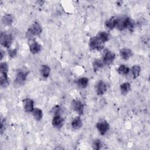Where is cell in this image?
Instances as JSON below:
<instances>
[{"label":"cell","mask_w":150,"mask_h":150,"mask_svg":"<svg viewBox=\"0 0 150 150\" xmlns=\"http://www.w3.org/2000/svg\"><path fill=\"white\" fill-rule=\"evenodd\" d=\"M42 29L41 26L38 22L33 23L29 27L26 32V37L29 39H32L35 36H38L41 34Z\"/></svg>","instance_id":"obj_1"},{"label":"cell","mask_w":150,"mask_h":150,"mask_svg":"<svg viewBox=\"0 0 150 150\" xmlns=\"http://www.w3.org/2000/svg\"><path fill=\"white\" fill-rule=\"evenodd\" d=\"M29 71L26 68L23 67L19 69L17 73V77L15 80V84L17 85L22 84L26 80Z\"/></svg>","instance_id":"obj_2"},{"label":"cell","mask_w":150,"mask_h":150,"mask_svg":"<svg viewBox=\"0 0 150 150\" xmlns=\"http://www.w3.org/2000/svg\"><path fill=\"white\" fill-rule=\"evenodd\" d=\"M89 47L92 50L100 51L103 49V43L97 37H92L89 41Z\"/></svg>","instance_id":"obj_3"},{"label":"cell","mask_w":150,"mask_h":150,"mask_svg":"<svg viewBox=\"0 0 150 150\" xmlns=\"http://www.w3.org/2000/svg\"><path fill=\"white\" fill-rule=\"evenodd\" d=\"M115 56L114 52L110 50H107L104 53L102 60L104 64L109 65L114 61Z\"/></svg>","instance_id":"obj_4"},{"label":"cell","mask_w":150,"mask_h":150,"mask_svg":"<svg viewBox=\"0 0 150 150\" xmlns=\"http://www.w3.org/2000/svg\"><path fill=\"white\" fill-rule=\"evenodd\" d=\"M97 129L102 135H104L109 129V124L107 121L102 120L97 123Z\"/></svg>","instance_id":"obj_5"},{"label":"cell","mask_w":150,"mask_h":150,"mask_svg":"<svg viewBox=\"0 0 150 150\" xmlns=\"http://www.w3.org/2000/svg\"><path fill=\"white\" fill-rule=\"evenodd\" d=\"M12 42V37L10 34H1V44L4 47L8 48L11 46Z\"/></svg>","instance_id":"obj_6"},{"label":"cell","mask_w":150,"mask_h":150,"mask_svg":"<svg viewBox=\"0 0 150 150\" xmlns=\"http://www.w3.org/2000/svg\"><path fill=\"white\" fill-rule=\"evenodd\" d=\"M23 107L25 111L28 113L32 112L34 108V101L31 99H25L23 101Z\"/></svg>","instance_id":"obj_7"},{"label":"cell","mask_w":150,"mask_h":150,"mask_svg":"<svg viewBox=\"0 0 150 150\" xmlns=\"http://www.w3.org/2000/svg\"><path fill=\"white\" fill-rule=\"evenodd\" d=\"M72 104V107L75 111H76L79 114H82L83 113L84 106L80 101L78 100H73Z\"/></svg>","instance_id":"obj_8"},{"label":"cell","mask_w":150,"mask_h":150,"mask_svg":"<svg viewBox=\"0 0 150 150\" xmlns=\"http://www.w3.org/2000/svg\"><path fill=\"white\" fill-rule=\"evenodd\" d=\"M96 92L99 95H102L107 91V85L106 83L102 80L99 81L96 85Z\"/></svg>","instance_id":"obj_9"},{"label":"cell","mask_w":150,"mask_h":150,"mask_svg":"<svg viewBox=\"0 0 150 150\" xmlns=\"http://www.w3.org/2000/svg\"><path fill=\"white\" fill-rule=\"evenodd\" d=\"M52 125L55 128H61L64 124V119L60 115H56L52 120Z\"/></svg>","instance_id":"obj_10"},{"label":"cell","mask_w":150,"mask_h":150,"mask_svg":"<svg viewBox=\"0 0 150 150\" xmlns=\"http://www.w3.org/2000/svg\"><path fill=\"white\" fill-rule=\"evenodd\" d=\"M120 55L123 59L127 60L133 56V52L129 48H123L120 51Z\"/></svg>","instance_id":"obj_11"},{"label":"cell","mask_w":150,"mask_h":150,"mask_svg":"<svg viewBox=\"0 0 150 150\" xmlns=\"http://www.w3.org/2000/svg\"><path fill=\"white\" fill-rule=\"evenodd\" d=\"M29 49L32 53L36 54L39 53L41 50V46L36 41H33L29 45Z\"/></svg>","instance_id":"obj_12"},{"label":"cell","mask_w":150,"mask_h":150,"mask_svg":"<svg viewBox=\"0 0 150 150\" xmlns=\"http://www.w3.org/2000/svg\"><path fill=\"white\" fill-rule=\"evenodd\" d=\"M117 19H118V18H117L115 17L110 18L106 22V24H105L106 26L109 29H113V28L116 27Z\"/></svg>","instance_id":"obj_13"},{"label":"cell","mask_w":150,"mask_h":150,"mask_svg":"<svg viewBox=\"0 0 150 150\" xmlns=\"http://www.w3.org/2000/svg\"><path fill=\"white\" fill-rule=\"evenodd\" d=\"M124 28L127 29L131 31L134 28V23L130 18H124Z\"/></svg>","instance_id":"obj_14"},{"label":"cell","mask_w":150,"mask_h":150,"mask_svg":"<svg viewBox=\"0 0 150 150\" xmlns=\"http://www.w3.org/2000/svg\"><path fill=\"white\" fill-rule=\"evenodd\" d=\"M103 44L106 42L108 41L110 38V35L107 32L102 31L98 33L97 35L96 36Z\"/></svg>","instance_id":"obj_15"},{"label":"cell","mask_w":150,"mask_h":150,"mask_svg":"<svg viewBox=\"0 0 150 150\" xmlns=\"http://www.w3.org/2000/svg\"><path fill=\"white\" fill-rule=\"evenodd\" d=\"M131 90V85L129 83L126 82L120 86L121 93L123 95H127Z\"/></svg>","instance_id":"obj_16"},{"label":"cell","mask_w":150,"mask_h":150,"mask_svg":"<svg viewBox=\"0 0 150 150\" xmlns=\"http://www.w3.org/2000/svg\"><path fill=\"white\" fill-rule=\"evenodd\" d=\"M71 125H72V127L74 129H80L82 126V122L81 118L79 117H77L75 118L73 120V121L72 122Z\"/></svg>","instance_id":"obj_17"},{"label":"cell","mask_w":150,"mask_h":150,"mask_svg":"<svg viewBox=\"0 0 150 150\" xmlns=\"http://www.w3.org/2000/svg\"><path fill=\"white\" fill-rule=\"evenodd\" d=\"M32 114L37 121H39L43 117V112L39 108H35L32 111Z\"/></svg>","instance_id":"obj_18"},{"label":"cell","mask_w":150,"mask_h":150,"mask_svg":"<svg viewBox=\"0 0 150 150\" xmlns=\"http://www.w3.org/2000/svg\"><path fill=\"white\" fill-rule=\"evenodd\" d=\"M40 72H41V75L44 77L47 78L49 76V74L50 72V69L48 65H42L40 69Z\"/></svg>","instance_id":"obj_19"},{"label":"cell","mask_w":150,"mask_h":150,"mask_svg":"<svg viewBox=\"0 0 150 150\" xmlns=\"http://www.w3.org/2000/svg\"><path fill=\"white\" fill-rule=\"evenodd\" d=\"M0 83L2 87H6L9 84V79L7 74H1L0 77Z\"/></svg>","instance_id":"obj_20"},{"label":"cell","mask_w":150,"mask_h":150,"mask_svg":"<svg viewBox=\"0 0 150 150\" xmlns=\"http://www.w3.org/2000/svg\"><path fill=\"white\" fill-rule=\"evenodd\" d=\"M141 68L138 65H134L131 68V73L134 79L137 78L140 74Z\"/></svg>","instance_id":"obj_21"},{"label":"cell","mask_w":150,"mask_h":150,"mask_svg":"<svg viewBox=\"0 0 150 150\" xmlns=\"http://www.w3.org/2000/svg\"><path fill=\"white\" fill-rule=\"evenodd\" d=\"M3 23L6 25H10L13 22V17L10 14H6L3 18Z\"/></svg>","instance_id":"obj_22"},{"label":"cell","mask_w":150,"mask_h":150,"mask_svg":"<svg viewBox=\"0 0 150 150\" xmlns=\"http://www.w3.org/2000/svg\"><path fill=\"white\" fill-rule=\"evenodd\" d=\"M117 71H118V73H120V75H126L129 73L130 69H129V67H127V66H126L124 65H122L118 67Z\"/></svg>","instance_id":"obj_23"},{"label":"cell","mask_w":150,"mask_h":150,"mask_svg":"<svg viewBox=\"0 0 150 150\" xmlns=\"http://www.w3.org/2000/svg\"><path fill=\"white\" fill-rule=\"evenodd\" d=\"M88 80L86 77H82L77 80V84L80 88H85L88 84Z\"/></svg>","instance_id":"obj_24"},{"label":"cell","mask_w":150,"mask_h":150,"mask_svg":"<svg viewBox=\"0 0 150 150\" xmlns=\"http://www.w3.org/2000/svg\"><path fill=\"white\" fill-rule=\"evenodd\" d=\"M104 62L102 59H96L93 62V68L96 71H97L102 67H103L104 65Z\"/></svg>","instance_id":"obj_25"},{"label":"cell","mask_w":150,"mask_h":150,"mask_svg":"<svg viewBox=\"0 0 150 150\" xmlns=\"http://www.w3.org/2000/svg\"><path fill=\"white\" fill-rule=\"evenodd\" d=\"M0 70H1V74H7L8 66L7 63L3 62L0 64Z\"/></svg>","instance_id":"obj_26"},{"label":"cell","mask_w":150,"mask_h":150,"mask_svg":"<svg viewBox=\"0 0 150 150\" xmlns=\"http://www.w3.org/2000/svg\"><path fill=\"white\" fill-rule=\"evenodd\" d=\"M100 147H101V142L99 140H96L93 141V149L98 150L100 148Z\"/></svg>","instance_id":"obj_27"},{"label":"cell","mask_w":150,"mask_h":150,"mask_svg":"<svg viewBox=\"0 0 150 150\" xmlns=\"http://www.w3.org/2000/svg\"><path fill=\"white\" fill-rule=\"evenodd\" d=\"M53 112L54 113V114H55V115H59V111H60V107H58V106H56L55 107H54L53 109Z\"/></svg>","instance_id":"obj_28"},{"label":"cell","mask_w":150,"mask_h":150,"mask_svg":"<svg viewBox=\"0 0 150 150\" xmlns=\"http://www.w3.org/2000/svg\"><path fill=\"white\" fill-rule=\"evenodd\" d=\"M16 53H17V50L15 49L9 51V55L11 57H14L16 55Z\"/></svg>","instance_id":"obj_29"},{"label":"cell","mask_w":150,"mask_h":150,"mask_svg":"<svg viewBox=\"0 0 150 150\" xmlns=\"http://www.w3.org/2000/svg\"><path fill=\"white\" fill-rule=\"evenodd\" d=\"M3 57V51L1 52V59H2Z\"/></svg>","instance_id":"obj_30"}]
</instances>
